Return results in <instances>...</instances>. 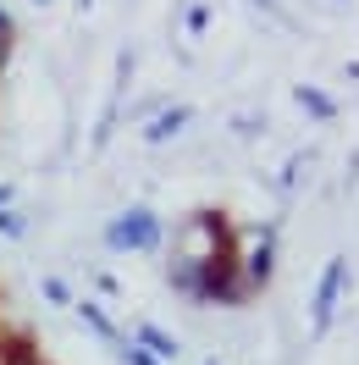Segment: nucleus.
<instances>
[{
	"instance_id": "7ed1b4c3",
	"label": "nucleus",
	"mask_w": 359,
	"mask_h": 365,
	"mask_svg": "<svg viewBox=\"0 0 359 365\" xmlns=\"http://www.w3.org/2000/svg\"><path fill=\"white\" fill-rule=\"evenodd\" d=\"M343 288H348V255H332L326 272H321V282H315V299H310V332L315 338L332 332L337 304H343Z\"/></svg>"
},
{
	"instance_id": "4468645a",
	"label": "nucleus",
	"mask_w": 359,
	"mask_h": 365,
	"mask_svg": "<svg viewBox=\"0 0 359 365\" xmlns=\"http://www.w3.org/2000/svg\"><path fill=\"white\" fill-rule=\"evenodd\" d=\"M204 28H210V6H188V34L199 39Z\"/></svg>"
},
{
	"instance_id": "a211bd4d",
	"label": "nucleus",
	"mask_w": 359,
	"mask_h": 365,
	"mask_svg": "<svg viewBox=\"0 0 359 365\" xmlns=\"http://www.w3.org/2000/svg\"><path fill=\"white\" fill-rule=\"evenodd\" d=\"M204 365H216V360H204Z\"/></svg>"
},
{
	"instance_id": "f03ea898",
	"label": "nucleus",
	"mask_w": 359,
	"mask_h": 365,
	"mask_svg": "<svg viewBox=\"0 0 359 365\" xmlns=\"http://www.w3.org/2000/svg\"><path fill=\"white\" fill-rule=\"evenodd\" d=\"M105 250L111 255H155L160 250V216L150 205H128L122 216H111Z\"/></svg>"
},
{
	"instance_id": "6e6552de",
	"label": "nucleus",
	"mask_w": 359,
	"mask_h": 365,
	"mask_svg": "<svg viewBox=\"0 0 359 365\" xmlns=\"http://www.w3.org/2000/svg\"><path fill=\"white\" fill-rule=\"evenodd\" d=\"M72 310L89 321V332H100L105 343H122V332H116V321L105 316V304H94V299H72Z\"/></svg>"
},
{
	"instance_id": "f8f14e48",
	"label": "nucleus",
	"mask_w": 359,
	"mask_h": 365,
	"mask_svg": "<svg viewBox=\"0 0 359 365\" xmlns=\"http://www.w3.org/2000/svg\"><path fill=\"white\" fill-rule=\"evenodd\" d=\"M116 354H122L128 365H155V360H150V354H144V349H138L133 338H122V343H116Z\"/></svg>"
},
{
	"instance_id": "2eb2a0df",
	"label": "nucleus",
	"mask_w": 359,
	"mask_h": 365,
	"mask_svg": "<svg viewBox=\"0 0 359 365\" xmlns=\"http://www.w3.org/2000/svg\"><path fill=\"white\" fill-rule=\"evenodd\" d=\"M11 56V17H6V6H0V61Z\"/></svg>"
},
{
	"instance_id": "dca6fc26",
	"label": "nucleus",
	"mask_w": 359,
	"mask_h": 365,
	"mask_svg": "<svg viewBox=\"0 0 359 365\" xmlns=\"http://www.w3.org/2000/svg\"><path fill=\"white\" fill-rule=\"evenodd\" d=\"M11 194H17V188H11V182H0V210L11 205Z\"/></svg>"
},
{
	"instance_id": "1a4fd4ad",
	"label": "nucleus",
	"mask_w": 359,
	"mask_h": 365,
	"mask_svg": "<svg viewBox=\"0 0 359 365\" xmlns=\"http://www.w3.org/2000/svg\"><path fill=\"white\" fill-rule=\"evenodd\" d=\"M293 100H298L315 122H332V116H337V100H332L326 89H315V83H298V89H293Z\"/></svg>"
},
{
	"instance_id": "20e7f679",
	"label": "nucleus",
	"mask_w": 359,
	"mask_h": 365,
	"mask_svg": "<svg viewBox=\"0 0 359 365\" xmlns=\"http://www.w3.org/2000/svg\"><path fill=\"white\" fill-rule=\"evenodd\" d=\"M194 299H199V304H244L249 288H244V277H238V255L199 266V288H194Z\"/></svg>"
},
{
	"instance_id": "f257e3e1",
	"label": "nucleus",
	"mask_w": 359,
	"mask_h": 365,
	"mask_svg": "<svg viewBox=\"0 0 359 365\" xmlns=\"http://www.w3.org/2000/svg\"><path fill=\"white\" fill-rule=\"evenodd\" d=\"M177 260H194V266H210V260H227V255H238V238L227 227L222 210H194L177 232Z\"/></svg>"
},
{
	"instance_id": "9b49d317",
	"label": "nucleus",
	"mask_w": 359,
	"mask_h": 365,
	"mask_svg": "<svg viewBox=\"0 0 359 365\" xmlns=\"http://www.w3.org/2000/svg\"><path fill=\"white\" fill-rule=\"evenodd\" d=\"M0 232H6V238H23V232H28V210L6 205V210H0Z\"/></svg>"
},
{
	"instance_id": "0eeeda50",
	"label": "nucleus",
	"mask_w": 359,
	"mask_h": 365,
	"mask_svg": "<svg viewBox=\"0 0 359 365\" xmlns=\"http://www.w3.org/2000/svg\"><path fill=\"white\" fill-rule=\"evenodd\" d=\"M188 122H194L188 106H166V111H155L150 122H144V144H166V138H177Z\"/></svg>"
},
{
	"instance_id": "423d86ee",
	"label": "nucleus",
	"mask_w": 359,
	"mask_h": 365,
	"mask_svg": "<svg viewBox=\"0 0 359 365\" xmlns=\"http://www.w3.org/2000/svg\"><path fill=\"white\" fill-rule=\"evenodd\" d=\"M133 343H138V349H144V354H150L155 365H172V360L182 354V349H177V338H172L166 327H155V321H144V327L133 332Z\"/></svg>"
},
{
	"instance_id": "6ab92c4d",
	"label": "nucleus",
	"mask_w": 359,
	"mask_h": 365,
	"mask_svg": "<svg viewBox=\"0 0 359 365\" xmlns=\"http://www.w3.org/2000/svg\"><path fill=\"white\" fill-rule=\"evenodd\" d=\"M39 6H45V0H39Z\"/></svg>"
},
{
	"instance_id": "9d476101",
	"label": "nucleus",
	"mask_w": 359,
	"mask_h": 365,
	"mask_svg": "<svg viewBox=\"0 0 359 365\" xmlns=\"http://www.w3.org/2000/svg\"><path fill=\"white\" fill-rule=\"evenodd\" d=\"M166 282H172L177 294H188V299H194V288H199V266H194V260H177V255H172V266H166Z\"/></svg>"
},
{
	"instance_id": "39448f33",
	"label": "nucleus",
	"mask_w": 359,
	"mask_h": 365,
	"mask_svg": "<svg viewBox=\"0 0 359 365\" xmlns=\"http://www.w3.org/2000/svg\"><path fill=\"white\" fill-rule=\"evenodd\" d=\"M271 272H276V232L254 227L244 238V250H238V277H244L249 294H260V288L271 282Z\"/></svg>"
},
{
	"instance_id": "ddd939ff",
	"label": "nucleus",
	"mask_w": 359,
	"mask_h": 365,
	"mask_svg": "<svg viewBox=\"0 0 359 365\" xmlns=\"http://www.w3.org/2000/svg\"><path fill=\"white\" fill-rule=\"evenodd\" d=\"M45 299L50 304H72V288L61 282V277H45Z\"/></svg>"
},
{
	"instance_id": "f3484780",
	"label": "nucleus",
	"mask_w": 359,
	"mask_h": 365,
	"mask_svg": "<svg viewBox=\"0 0 359 365\" xmlns=\"http://www.w3.org/2000/svg\"><path fill=\"white\" fill-rule=\"evenodd\" d=\"M254 6H260V11H276V0H254Z\"/></svg>"
}]
</instances>
